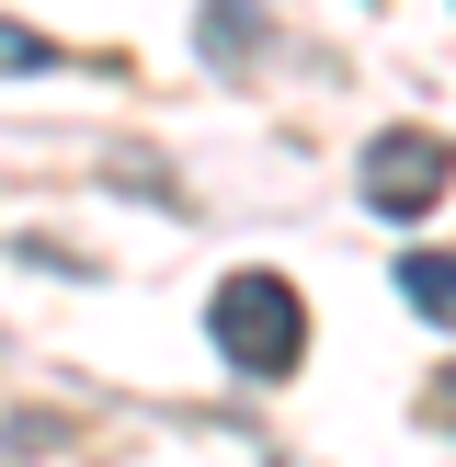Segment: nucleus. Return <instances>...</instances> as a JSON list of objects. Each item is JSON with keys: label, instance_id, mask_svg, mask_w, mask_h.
<instances>
[{"label": "nucleus", "instance_id": "f257e3e1", "mask_svg": "<svg viewBox=\"0 0 456 467\" xmlns=\"http://www.w3.org/2000/svg\"><path fill=\"white\" fill-rule=\"evenodd\" d=\"M205 331H217V354L240 365V377H285L296 354H308V308H296L285 274H228L217 296H205Z\"/></svg>", "mask_w": 456, "mask_h": 467}, {"label": "nucleus", "instance_id": "f03ea898", "mask_svg": "<svg viewBox=\"0 0 456 467\" xmlns=\"http://www.w3.org/2000/svg\"><path fill=\"white\" fill-rule=\"evenodd\" d=\"M445 171H456V149L433 126H388L377 149H365V205H377V217H422V205L445 194Z\"/></svg>", "mask_w": 456, "mask_h": 467}, {"label": "nucleus", "instance_id": "7ed1b4c3", "mask_svg": "<svg viewBox=\"0 0 456 467\" xmlns=\"http://www.w3.org/2000/svg\"><path fill=\"white\" fill-rule=\"evenodd\" d=\"M399 296L433 319V331H456V251H410V263H399Z\"/></svg>", "mask_w": 456, "mask_h": 467}, {"label": "nucleus", "instance_id": "20e7f679", "mask_svg": "<svg viewBox=\"0 0 456 467\" xmlns=\"http://www.w3.org/2000/svg\"><path fill=\"white\" fill-rule=\"evenodd\" d=\"M433 422H456V365H445V388H433Z\"/></svg>", "mask_w": 456, "mask_h": 467}]
</instances>
